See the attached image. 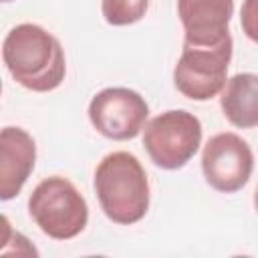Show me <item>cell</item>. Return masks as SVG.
<instances>
[{
    "mask_svg": "<svg viewBox=\"0 0 258 258\" xmlns=\"http://www.w3.org/2000/svg\"><path fill=\"white\" fill-rule=\"evenodd\" d=\"M2 60L10 77L34 93L54 91L67 75L64 50L58 38L32 22L10 28L2 42Z\"/></svg>",
    "mask_w": 258,
    "mask_h": 258,
    "instance_id": "6da1fadb",
    "label": "cell"
},
{
    "mask_svg": "<svg viewBox=\"0 0 258 258\" xmlns=\"http://www.w3.org/2000/svg\"><path fill=\"white\" fill-rule=\"evenodd\" d=\"M95 194L103 214L121 226L135 224L149 210V179L129 151L105 155L95 169Z\"/></svg>",
    "mask_w": 258,
    "mask_h": 258,
    "instance_id": "7a4b0ae2",
    "label": "cell"
},
{
    "mask_svg": "<svg viewBox=\"0 0 258 258\" xmlns=\"http://www.w3.org/2000/svg\"><path fill=\"white\" fill-rule=\"evenodd\" d=\"M28 214L52 240L79 236L89 222V206L73 181L60 175L42 179L28 198Z\"/></svg>",
    "mask_w": 258,
    "mask_h": 258,
    "instance_id": "3957f363",
    "label": "cell"
},
{
    "mask_svg": "<svg viewBox=\"0 0 258 258\" xmlns=\"http://www.w3.org/2000/svg\"><path fill=\"white\" fill-rule=\"evenodd\" d=\"M202 145V123L185 109H171L153 117L143 129V147L161 169L183 167Z\"/></svg>",
    "mask_w": 258,
    "mask_h": 258,
    "instance_id": "277c9868",
    "label": "cell"
},
{
    "mask_svg": "<svg viewBox=\"0 0 258 258\" xmlns=\"http://www.w3.org/2000/svg\"><path fill=\"white\" fill-rule=\"evenodd\" d=\"M232 38L214 46L183 44L173 69L175 89L191 101H210L220 95L228 81Z\"/></svg>",
    "mask_w": 258,
    "mask_h": 258,
    "instance_id": "5b68a950",
    "label": "cell"
},
{
    "mask_svg": "<svg viewBox=\"0 0 258 258\" xmlns=\"http://www.w3.org/2000/svg\"><path fill=\"white\" fill-rule=\"evenodd\" d=\"M149 105L133 89L109 87L99 91L89 103L91 125L107 139H135L147 125Z\"/></svg>",
    "mask_w": 258,
    "mask_h": 258,
    "instance_id": "8992f818",
    "label": "cell"
},
{
    "mask_svg": "<svg viewBox=\"0 0 258 258\" xmlns=\"http://www.w3.org/2000/svg\"><path fill=\"white\" fill-rule=\"evenodd\" d=\"M254 169L250 145L236 133H218L208 139L202 151V171L206 181L222 194L242 189Z\"/></svg>",
    "mask_w": 258,
    "mask_h": 258,
    "instance_id": "52a82bcc",
    "label": "cell"
},
{
    "mask_svg": "<svg viewBox=\"0 0 258 258\" xmlns=\"http://www.w3.org/2000/svg\"><path fill=\"white\" fill-rule=\"evenodd\" d=\"M232 14L234 0H177L183 44L214 46L232 38L228 30Z\"/></svg>",
    "mask_w": 258,
    "mask_h": 258,
    "instance_id": "ba28073f",
    "label": "cell"
},
{
    "mask_svg": "<svg viewBox=\"0 0 258 258\" xmlns=\"http://www.w3.org/2000/svg\"><path fill=\"white\" fill-rule=\"evenodd\" d=\"M36 161V143L22 127H4L0 133V200L16 198Z\"/></svg>",
    "mask_w": 258,
    "mask_h": 258,
    "instance_id": "9c48e42d",
    "label": "cell"
},
{
    "mask_svg": "<svg viewBox=\"0 0 258 258\" xmlns=\"http://www.w3.org/2000/svg\"><path fill=\"white\" fill-rule=\"evenodd\" d=\"M220 107L234 127H258V75L238 73L230 77L220 93Z\"/></svg>",
    "mask_w": 258,
    "mask_h": 258,
    "instance_id": "30bf717a",
    "label": "cell"
},
{
    "mask_svg": "<svg viewBox=\"0 0 258 258\" xmlns=\"http://www.w3.org/2000/svg\"><path fill=\"white\" fill-rule=\"evenodd\" d=\"M149 8V0H101L103 18L113 26L139 22Z\"/></svg>",
    "mask_w": 258,
    "mask_h": 258,
    "instance_id": "8fae6325",
    "label": "cell"
},
{
    "mask_svg": "<svg viewBox=\"0 0 258 258\" xmlns=\"http://www.w3.org/2000/svg\"><path fill=\"white\" fill-rule=\"evenodd\" d=\"M240 24L244 34L258 44V0H244L240 10Z\"/></svg>",
    "mask_w": 258,
    "mask_h": 258,
    "instance_id": "7c38bea8",
    "label": "cell"
},
{
    "mask_svg": "<svg viewBox=\"0 0 258 258\" xmlns=\"http://www.w3.org/2000/svg\"><path fill=\"white\" fill-rule=\"evenodd\" d=\"M254 208H256V212H258V187H256V191H254Z\"/></svg>",
    "mask_w": 258,
    "mask_h": 258,
    "instance_id": "4fadbf2b",
    "label": "cell"
},
{
    "mask_svg": "<svg viewBox=\"0 0 258 258\" xmlns=\"http://www.w3.org/2000/svg\"><path fill=\"white\" fill-rule=\"evenodd\" d=\"M2 2H10V0H2Z\"/></svg>",
    "mask_w": 258,
    "mask_h": 258,
    "instance_id": "5bb4252c",
    "label": "cell"
}]
</instances>
